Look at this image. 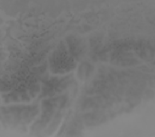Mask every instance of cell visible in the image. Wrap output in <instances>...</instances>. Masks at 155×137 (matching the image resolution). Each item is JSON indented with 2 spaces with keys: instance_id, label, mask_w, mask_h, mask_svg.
<instances>
[{
  "instance_id": "cell-1",
  "label": "cell",
  "mask_w": 155,
  "mask_h": 137,
  "mask_svg": "<svg viewBox=\"0 0 155 137\" xmlns=\"http://www.w3.org/2000/svg\"><path fill=\"white\" fill-rule=\"evenodd\" d=\"M2 111L3 119L14 126L29 124L38 113V109L33 105H18L4 108Z\"/></svg>"
},
{
  "instance_id": "cell-4",
  "label": "cell",
  "mask_w": 155,
  "mask_h": 137,
  "mask_svg": "<svg viewBox=\"0 0 155 137\" xmlns=\"http://www.w3.org/2000/svg\"><path fill=\"white\" fill-rule=\"evenodd\" d=\"M93 68L92 65L89 63H85L81 64L78 71L79 78L83 80L88 79L92 73Z\"/></svg>"
},
{
  "instance_id": "cell-3",
  "label": "cell",
  "mask_w": 155,
  "mask_h": 137,
  "mask_svg": "<svg viewBox=\"0 0 155 137\" xmlns=\"http://www.w3.org/2000/svg\"><path fill=\"white\" fill-rule=\"evenodd\" d=\"M69 52L75 59H79L83 57L85 53V46L81 38L70 36L67 39Z\"/></svg>"
},
{
  "instance_id": "cell-2",
  "label": "cell",
  "mask_w": 155,
  "mask_h": 137,
  "mask_svg": "<svg viewBox=\"0 0 155 137\" xmlns=\"http://www.w3.org/2000/svg\"><path fill=\"white\" fill-rule=\"evenodd\" d=\"M50 68L54 73H65L76 66V62L66 46L61 43L49 58Z\"/></svg>"
}]
</instances>
